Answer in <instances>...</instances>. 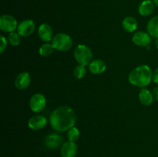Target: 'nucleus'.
Segmentation results:
<instances>
[{"mask_svg": "<svg viewBox=\"0 0 158 157\" xmlns=\"http://www.w3.org/2000/svg\"><path fill=\"white\" fill-rule=\"evenodd\" d=\"M77 122V115L71 107L60 106L52 111L49 116V123L54 130L66 132L73 127Z\"/></svg>", "mask_w": 158, "mask_h": 157, "instance_id": "1", "label": "nucleus"}, {"mask_svg": "<svg viewBox=\"0 0 158 157\" xmlns=\"http://www.w3.org/2000/svg\"><path fill=\"white\" fill-rule=\"evenodd\" d=\"M128 80L134 86L146 87L153 80V72L148 65H140L131 71Z\"/></svg>", "mask_w": 158, "mask_h": 157, "instance_id": "2", "label": "nucleus"}, {"mask_svg": "<svg viewBox=\"0 0 158 157\" xmlns=\"http://www.w3.org/2000/svg\"><path fill=\"white\" fill-rule=\"evenodd\" d=\"M73 55L79 64L85 66L89 65L93 59V52L91 49L83 44L76 46L73 51Z\"/></svg>", "mask_w": 158, "mask_h": 157, "instance_id": "3", "label": "nucleus"}, {"mask_svg": "<svg viewBox=\"0 0 158 157\" xmlns=\"http://www.w3.org/2000/svg\"><path fill=\"white\" fill-rule=\"evenodd\" d=\"M52 44L56 50L66 52L70 49L73 46V39L68 34L61 32L53 36L52 39Z\"/></svg>", "mask_w": 158, "mask_h": 157, "instance_id": "4", "label": "nucleus"}, {"mask_svg": "<svg viewBox=\"0 0 158 157\" xmlns=\"http://www.w3.org/2000/svg\"><path fill=\"white\" fill-rule=\"evenodd\" d=\"M46 99L42 93H35L29 99V107L35 113L41 112L46 108Z\"/></svg>", "mask_w": 158, "mask_h": 157, "instance_id": "5", "label": "nucleus"}, {"mask_svg": "<svg viewBox=\"0 0 158 157\" xmlns=\"http://www.w3.org/2000/svg\"><path fill=\"white\" fill-rule=\"evenodd\" d=\"M18 22L11 15H2L0 17V29L6 32H12L18 28Z\"/></svg>", "mask_w": 158, "mask_h": 157, "instance_id": "6", "label": "nucleus"}, {"mask_svg": "<svg viewBox=\"0 0 158 157\" xmlns=\"http://www.w3.org/2000/svg\"><path fill=\"white\" fill-rule=\"evenodd\" d=\"M35 29V22L32 19H26L19 23L17 32L22 37H27L32 35Z\"/></svg>", "mask_w": 158, "mask_h": 157, "instance_id": "7", "label": "nucleus"}, {"mask_svg": "<svg viewBox=\"0 0 158 157\" xmlns=\"http://www.w3.org/2000/svg\"><path fill=\"white\" fill-rule=\"evenodd\" d=\"M64 139L57 133H51L46 135L44 139V145L47 149H55L62 146L64 143Z\"/></svg>", "mask_w": 158, "mask_h": 157, "instance_id": "8", "label": "nucleus"}, {"mask_svg": "<svg viewBox=\"0 0 158 157\" xmlns=\"http://www.w3.org/2000/svg\"><path fill=\"white\" fill-rule=\"evenodd\" d=\"M152 37L149 35L148 32L139 31L136 32L132 36V41L135 45L141 47H147L151 43Z\"/></svg>", "mask_w": 158, "mask_h": 157, "instance_id": "9", "label": "nucleus"}, {"mask_svg": "<svg viewBox=\"0 0 158 157\" xmlns=\"http://www.w3.org/2000/svg\"><path fill=\"white\" fill-rule=\"evenodd\" d=\"M77 150L78 148L77 144L74 142H70L68 140L62 145L60 148V155L61 157H76Z\"/></svg>", "mask_w": 158, "mask_h": 157, "instance_id": "10", "label": "nucleus"}, {"mask_svg": "<svg viewBox=\"0 0 158 157\" xmlns=\"http://www.w3.org/2000/svg\"><path fill=\"white\" fill-rule=\"evenodd\" d=\"M47 124V119L43 115H36L31 117L28 121V126L32 130H40Z\"/></svg>", "mask_w": 158, "mask_h": 157, "instance_id": "11", "label": "nucleus"}, {"mask_svg": "<svg viewBox=\"0 0 158 157\" xmlns=\"http://www.w3.org/2000/svg\"><path fill=\"white\" fill-rule=\"evenodd\" d=\"M31 83V76L29 72H23L19 74L15 80V86L19 90H23L29 87Z\"/></svg>", "mask_w": 158, "mask_h": 157, "instance_id": "12", "label": "nucleus"}, {"mask_svg": "<svg viewBox=\"0 0 158 157\" xmlns=\"http://www.w3.org/2000/svg\"><path fill=\"white\" fill-rule=\"evenodd\" d=\"M38 34L40 39L46 42H50L53 38L52 37L53 32H52V27L47 23H43L40 25L38 29Z\"/></svg>", "mask_w": 158, "mask_h": 157, "instance_id": "13", "label": "nucleus"}, {"mask_svg": "<svg viewBox=\"0 0 158 157\" xmlns=\"http://www.w3.org/2000/svg\"><path fill=\"white\" fill-rule=\"evenodd\" d=\"M154 6L152 0H143L138 7L139 14L142 16H149L154 12Z\"/></svg>", "mask_w": 158, "mask_h": 157, "instance_id": "14", "label": "nucleus"}, {"mask_svg": "<svg viewBox=\"0 0 158 157\" xmlns=\"http://www.w3.org/2000/svg\"><path fill=\"white\" fill-rule=\"evenodd\" d=\"M106 69V64L102 59L93 60L89 64V70L91 73L99 75L105 72Z\"/></svg>", "mask_w": 158, "mask_h": 157, "instance_id": "15", "label": "nucleus"}, {"mask_svg": "<svg viewBox=\"0 0 158 157\" xmlns=\"http://www.w3.org/2000/svg\"><path fill=\"white\" fill-rule=\"evenodd\" d=\"M140 102L144 106H151L153 103L154 98L153 93L148 89H142L139 93Z\"/></svg>", "mask_w": 158, "mask_h": 157, "instance_id": "16", "label": "nucleus"}, {"mask_svg": "<svg viewBox=\"0 0 158 157\" xmlns=\"http://www.w3.org/2000/svg\"><path fill=\"white\" fill-rule=\"evenodd\" d=\"M147 30L152 38H158V15L149 20L147 25Z\"/></svg>", "mask_w": 158, "mask_h": 157, "instance_id": "17", "label": "nucleus"}, {"mask_svg": "<svg viewBox=\"0 0 158 157\" xmlns=\"http://www.w3.org/2000/svg\"><path fill=\"white\" fill-rule=\"evenodd\" d=\"M123 29L128 32H133L137 29V21L132 16H127L122 22Z\"/></svg>", "mask_w": 158, "mask_h": 157, "instance_id": "18", "label": "nucleus"}, {"mask_svg": "<svg viewBox=\"0 0 158 157\" xmlns=\"http://www.w3.org/2000/svg\"><path fill=\"white\" fill-rule=\"evenodd\" d=\"M54 50H55V48L52 46V43L46 42L40 46L39 49V53L41 56L48 57L53 53Z\"/></svg>", "mask_w": 158, "mask_h": 157, "instance_id": "19", "label": "nucleus"}, {"mask_svg": "<svg viewBox=\"0 0 158 157\" xmlns=\"http://www.w3.org/2000/svg\"><path fill=\"white\" fill-rule=\"evenodd\" d=\"M80 135V130H79L77 127H75V126L70 128V129L67 131V138L68 140L70 142H74V143H75L77 140L79 139Z\"/></svg>", "mask_w": 158, "mask_h": 157, "instance_id": "20", "label": "nucleus"}, {"mask_svg": "<svg viewBox=\"0 0 158 157\" xmlns=\"http://www.w3.org/2000/svg\"><path fill=\"white\" fill-rule=\"evenodd\" d=\"M86 73V69L85 68V66H83V65H80L76 66L73 69V75L77 78H83V77L85 76Z\"/></svg>", "mask_w": 158, "mask_h": 157, "instance_id": "21", "label": "nucleus"}, {"mask_svg": "<svg viewBox=\"0 0 158 157\" xmlns=\"http://www.w3.org/2000/svg\"><path fill=\"white\" fill-rule=\"evenodd\" d=\"M8 42H9L11 46H18L20 42V35H19L18 32H10L9 36H8Z\"/></svg>", "mask_w": 158, "mask_h": 157, "instance_id": "22", "label": "nucleus"}, {"mask_svg": "<svg viewBox=\"0 0 158 157\" xmlns=\"http://www.w3.org/2000/svg\"><path fill=\"white\" fill-rule=\"evenodd\" d=\"M0 38H1L0 52H1V53H3L4 51L6 49V47H7V39H6V38H5L3 35H1V36H0Z\"/></svg>", "mask_w": 158, "mask_h": 157, "instance_id": "23", "label": "nucleus"}, {"mask_svg": "<svg viewBox=\"0 0 158 157\" xmlns=\"http://www.w3.org/2000/svg\"><path fill=\"white\" fill-rule=\"evenodd\" d=\"M153 82L158 85V67L153 72Z\"/></svg>", "mask_w": 158, "mask_h": 157, "instance_id": "24", "label": "nucleus"}, {"mask_svg": "<svg viewBox=\"0 0 158 157\" xmlns=\"http://www.w3.org/2000/svg\"><path fill=\"white\" fill-rule=\"evenodd\" d=\"M152 93H153V95H154V99L157 100L158 102V86H156V87L153 89Z\"/></svg>", "mask_w": 158, "mask_h": 157, "instance_id": "25", "label": "nucleus"}, {"mask_svg": "<svg viewBox=\"0 0 158 157\" xmlns=\"http://www.w3.org/2000/svg\"><path fill=\"white\" fill-rule=\"evenodd\" d=\"M152 1H153V2H154L155 7L158 8V0H152Z\"/></svg>", "mask_w": 158, "mask_h": 157, "instance_id": "26", "label": "nucleus"}, {"mask_svg": "<svg viewBox=\"0 0 158 157\" xmlns=\"http://www.w3.org/2000/svg\"><path fill=\"white\" fill-rule=\"evenodd\" d=\"M154 44H155V47L158 49V38H155V42H154Z\"/></svg>", "mask_w": 158, "mask_h": 157, "instance_id": "27", "label": "nucleus"}]
</instances>
